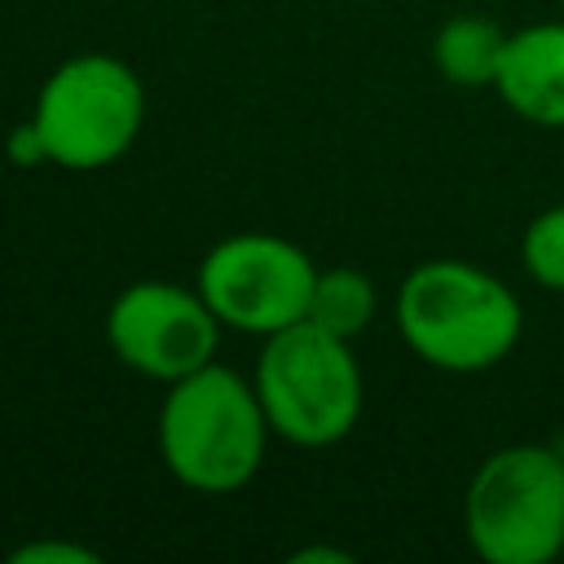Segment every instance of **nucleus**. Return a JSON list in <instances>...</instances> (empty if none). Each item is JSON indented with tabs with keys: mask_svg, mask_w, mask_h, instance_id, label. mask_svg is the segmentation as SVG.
Returning a JSON list of instances; mask_svg holds the SVG:
<instances>
[{
	"mask_svg": "<svg viewBox=\"0 0 564 564\" xmlns=\"http://www.w3.org/2000/svg\"><path fill=\"white\" fill-rule=\"evenodd\" d=\"M269 432L256 383L216 361L176 379L159 405L163 467L198 494L242 489L260 471Z\"/></svg>",
	"mask_w": 564,
	"mask_h": 564,
	"instance_id": "f03ea898",
	"label": "nucleus"
},
{
	"mask_svg": "<svg viewBox=\"0 0 564 564\" xmlns=\"http://www.w3.org/2000/svg\"><path fill=\"white\" fill-rule=\"evenodd\" d=\"M13 564H97L101 555L93 546H79V542H62V538H40V542H26L9 555Z\"/></svg>",
	"mask_w": 564,
	"mask_h": 564,
	"instance_id": "f8f14e48",
	"label": "nucleus"
},
{
	"mask_svg": "<svg viewBox=\"0 0 564 564\" xmlns=\"http://www.w3.org/2000/svg\"><path fill=\"white\" fill-rule=\"evenodd\" d=\"M256 392L269 427L304 449L344 441L361 419V366L348 339L313 326L308 317L264 335Z\"/></svg>",
	"mask_w": 564,
	"mask_h": 564,
	"instance_id": "7ed1b4c3",
	"label": "nucleus"
},
{
	"mask_svg": "<svg viewBox=\"0 0 564 564\" xmlns=\"http://www.w3.org/2000/svg\"><path fill=\"white\" fill-rule=\"evenodd\" d=\"M520 260L538 286L564 291V203L546 207L529 220V229L520 238Z\"/></svg>",
	"mask_w": 564,
	"mask_h": 564,
	"instance_id": "9b49d317",
	"label": "nucleus"
},
{
	"mask_svg": "<svg viewBox=\"0 0 564 564\" xmlns=\"http://www.w3.org/2000/svg\"><path fill=\"white\" fill-rule=\"evenodd\" d=\"M304 317L339 339H352L375 317V282L361 269H317L313 300H308Z\"/></svg>",
	"mask_w": 564,
	"mask_h": 564,
	"instance_id": "9d476101",
	"label": "nucleus"
},
{
	"mask_svg": "<svg viewBox=\"0 0 564 564\" xmlns=\"http://www.w3.org/2000/svg\"><path fill=\"white\" fill-rule=\"evenodd\" d=\"M106 339L115 357L137 375L176 383L212 361L220 344V317L203 291L145 278L115 295L106 313Z\"/></svg>",
	"mask_w": 564,
	"mask_h": 564,
	"instance_id": "0eeeda50",
	"label": "nucleus"
},
{
	"mask_svg": "<svg viewBox=\"0 0 564 564\" xmlns=\"http://www.w3.org/2000/svg\"><path fill=\"white\" fill-rule=\"evenodd\" d=\"M463 529L485 564H546L564 551V458L551 445L494 449L467 494Z\"/></svg>",
	"mask_w": 564,
	"mask_h": 564,
	"instance_id": "20e7f679",
	"label": "nucleus"
},
{
	"mask_svg": "<svg viewBox=\"0 0 564 564\" xmlns=\"http://www.w3.org/2000/svg\"><path fill=\"white\" fill-rule=\"evenodd\" d=\"M35 128L48 163L93 172L128 154L145 119V88L137 70L106 53L66 57L35 97Z\"/></svg>",
	"mask_w": 564,
	"mask_h": 564,
	"instance_id": "39448f33",
	"label": "nucleus"
},
{
	"mask_svg": "<svg viewBox=\"0 0 564 564\" xmlns=\"http://www.w3.org/2000/svg\"><path fill=\"white\" fill-rule=\"evenodd\" d=\"M4 150H9V159H13V163H22V167H31V163L48 159V150H44V137H40L35 119L18 123V128L9 132V141H4Z\"/></svg>",
	"mask_w": 564,
	"mask_h": 564,
	"instance_id": "ddd939ff",
	"label": "nucleus"
},
{
	"mask_svg": "<svg viewBox=\"0 0 564 564\" xmlns=\"http://www.w3.org/2000/svg\"><path fill=\"white\" fill-rule=\"evenodd\" d=\"M317 560H326V564H352V555L348 551H335V546H304V551L291 555V564H317Z\"/></svg>",
	"mask_w": 564,
	"mask_h": 564,
	"instance_id": "4468645a",
	"label": "nucleus"
},
{
	"mask_svg": "<svg viewBox=\"0 0 564 564\" xmlns=\"http://www.w3.org/2000/svg\"><path fill=\"white\" fill-rule=\"evenodd\" d=\"M313 282V260L278 234L220 238L198 264V291L220 317V326L247 335H273L282 326L304 322Z\"/></svg>",
	"mask_w": 564,
	"mask_h": 564,
	"instance_id": "423d86ee",
	"label": "nucleus"
},
{
	"mask_svg": "<svg viewBox=\"0 0 564 564\" xmlns=\"http://www.w3.org/2000/svg\"><path fill=\"white\" fill-rule=\"evenodd\" d=\"M494 88L511 115L542 128H564V22L511 31Z\"/></svg>",
	"mask_w": 564,
	"mask_h": 564,
	"instance_id": "6e6552de",
	"label": "nucleus"
},
{
	"mask_svg": "<svg viewBox=\"0 0 564 564\" xmlns=\"http://www.w3.org/2000/svg\"><path fill=\"white\" fill-rule=\"evenodd\" d=\"M502 48H507V31L498 22L463 13V18H449L436 31L432 57H436V70L449 84H458V88H494L498 66H502Z\"/></svg>",
	"mask_w": 564,
	"mask_h": 564,
	"instance_id": "1a4fd4ad",
	"label": "nucleus"
},
{
	"mask_svg": "<svg viewBox=\"0 0 564 564\" xmlns=\"http://www.w3.org/2000/svg\"><path fill=\"white\" fill-rule=\"evenodd\" d=\"M516 291L467 260H427L397 291V330L410 352L436 370L471 375L498 366L520 344Z\"/></svg>",
	"mask_w": 564,
	"mask_h": 564,
	"instance_id": "f257e3e1",
	"label": "nucleus"
}]
</instances>
